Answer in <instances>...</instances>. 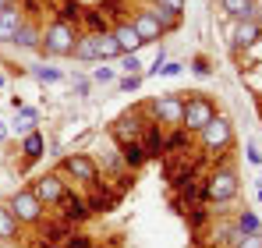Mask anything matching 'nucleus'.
Here are the masks:
<instances>
[{
  "label": "nucleus",
  "instance_id": "obj_1",
  "mask_svg": "<svg viewBox=\"0 0 262 248\" xmlns=\"http://www.w3.org/2000/svg\"><path fill=\"white\" fill-rule=\"evenodd\" d=\"M202 184H206V202H213V206H227V202H234L237 192H241L237 170H234L230 163H220L216 170H209V177H206Z\"/></svg>",
  "mask_w": 262,
  "mask_h": 248
},
{
  "label": "nucleus",
  "instance_id": "obj_2",
  "mask_svg": "<svg viewBox=\"0 0 262 248\" xmlns=\"http://www.w3.org/2000/svg\"><path fill=\"white\" fill-rule=\"evenodd\" d=\"M78 32H82V29H75V25L53 18V22L43 29V46H39V53H46V57H71Z\"/></svg>",
  "mask_w": 262,
  "mask_h": 248
},
{
  "label": "nucleus",
  "instance_id": "obj_3",
  "mask_svg": "<svg viewBox=\"0 0 262 248\" xmlns=\"http://www.w3.org/2000/svg\"><path fill=\"white\" fill-rule=\"evenodd\" d=\"M216 114H220L216 103H213L206 92H188V96H184V121H181V128H188L191 135H199Z\"/></svg>",
  "mask_w": 262,
  "mask_h": 248
},
{
  "label": "nucleus",
  "instance_id": "obj_4",
  "mask_svg": "<svg viewBox=\"0 0 262 248\" xmlns=\"http://www.w3.org/2000/svg\"><path fill=\"white\" fill-rule=\"evenodd\" d=\"M199 146H202L206 153H227V149L234 146V124H230V117L216 114L213 121L199 131Z\"/></svg>",
  "mask_w": 262,
  "mask_h": 248
},
{
  "label": "nucleus",
  "instance_id": "obj_5",
  "mask_svg": "<svg viewBox=\"0 0 262 248\" xmlns=\"http://www.w3.org/2000/svg\"><path fill=\"white\" fill-rule=\"evenodd\" d=\"M7 206H11V213H14V220L25 227H36V223H43V213H46V206L32 195V188H18L11 199H7Z\"/></svg>",
  "mask_w": 262,
  "mask_h": 248
},
{
  "label": "nucleus",
  "instance_id": "obj_6",
  "mask_svg": "<svg viewBox=\"0 0 262 248\" xmlns=\"http://www.w3.org/2000/svg\"><path fill=\"white\" fill-rule=\"evenodd\" d=\"M149 117L156 124H167V128H181L184 121V92H170V96H160V99H152L149 107Z\"/></svg>",
  "mask_w": 262,
  "mask_h": 248
},
{
  "label": "nucleus",
  "instance_id": "obj_7",
  "mask_svg": "<svg viewBox=\"0 0 262 248\" xmlns=\"http://www.w3.org/2000/svg\"><path fill=\"white\" fill-rule=\"evenodd\" d=\"M60 170H64L71 181L85 184V188H96V184H99V163H96L89 153H71V156H64V160H60Z\"/></svg>",
  "mask_w": 262,
  "mask_h": 248
},
{
  "label": "nucleus",
  "instance_id": "obj_8",
  "mask_svg": "<svg viewBox=\"0 0 262 248\" xmlns=\"http://www.w3.org/2000/svg\"><path fill=\"white\" fill-rule=\"evenodd\" d=\"M149 121H152L149 110L124 114V117H117V121L110 124V138H114L117 146H124V142H142V131H145V124H149Z\"/></svg>",
  "mask_w": 262,
  "mask_h": 248
},
{
  "label": "nucleus",
  "instance_id": "obj_9",
  "mask_svg": "<svg viewBox=\"0 0 262 248\" xmlns=\"http://www.w3.org/2000/svg\"><path fill=\"white\" fill-rule=\"evenodd\" d=\"M32 195L43 202V206H57L64 195H68V181H60V174H39L32 181Z\"/></svg>",
  "mask_w": 262,
  "mask_h": 248
},
{
  "label": "nucleus",
  "instance_id": "obj_10",
  "mask_svg": "<svg viewBox=\"0 0 262 248\" xmlns=\"http://www.w3.org/2000/svg\"><path fill=\"white\" fill-rule=\"evenodd\" d=\"M259 39H262V25L255 22V18L234 22V25H230V50H234V53H248Z\"/></svg>",
  "mask_w": 262,
  "mask_h": 248
},
{
  "label": "nucleus",
  "instance_id": "obj_11",
  "mask_svg": "<svg viewBox=\"0 0 262 248\" xmlns=\"http://www.w3.org/2000/svg\"><path fill=\"white\" fill-rule=\"evenodd\" d=\"M131 25L138 29V36H142V43H160L163 36H167L152 7H138V11L131 14Z\"/></svg>",
  "mask_w": 262,
  "mask_h": 248
},
{
  "label": "nucleus",
  "instance_id": "obj_12",
  "mask_svg": "<svg viewBox=\"0 0 262 248\" xmlns=\"http://www.w3.org/2000/svg\"><path fill=\"white\" fill-rule=\"evenodd\" d=\"M57 209H60V220H68L71 227L92 216V209H89V199H85V195H75L71 188H68V195L57 202Z\"/></svg>",
  "mask_w": 262,
  "mask_h": 248
},
{
  "label": "nucleus",
  "instance_id": "obj_13",
  "mask_svg": "<svg viewBox=\"0 0 262 248\" xmlns=\"http://www.w3.org/2000/svg\"><path fill=\"white\" fill-rule=\"evenodd\" d=\"M21 22H25V7H21V4H7V7L0 11V43H14Z\"/></svg>",
  "mask_w": 262,
  "mask_h": 248
},
{
  "label": "nucleus",
  "instance_id": "obj_14",
  "mask_svg": "<svg viewBox=\"0 0 262 248\" xmlns=\"http://www.w3.org/2000/svg\"><path fill=\"white\" fill-rule=\"evenodd\" d=\"M110 32H114V39L121 43V50L124 53H138L145 43H142V36H138V29L131 25V18L128 22H117V25H110Z\"/></svg>",
  "mask_w": 262,
  "mask_h": 248
},
{
  "label": "nucleus",
  "instance_id": "obj_15",
  "mask_svg": "<svg viewBox=\"0 0 262 248\" xmlns=\"http://www.w3.org/2000/svg\"><path fill=\"white\" fill-rule=\"evenodd\" d=\"M142 149H145L149 160H160V156H163V124H156V121L145 124V131H142Z\"/></svg>",
  "mask_w": 262,
  "mask_h": 248
},
{
  "label": "nucleus",
  "instance_id": "obj_16",
  "mask_svg": "<svg viewBox=\"0 0 262 248\" xmlns=\"http://www.w3.org/2000/svg\"><path fill=\"white\" fill-rule=\"evenodd\" d=\"M71 57L75 60H99V32H78Z\"/></svg>",
  "mask_w": 262,
  "mask_h": 248
},
{
  "label": "nucleus",
  "instance_id": "obj_17",
  "mask_svg": "<svg viewBox=\"0 0 262 248\" xmlns=\"http://www.w3.org/2000/svg\"><path fill=\"white\" fill-rule=\"evenodd\" d=\"M14 46H18V50H39V46H43V29L25 18L21 29H18V36H14Z\"/></svg>",
  "mask_w": 262,
  "mask_h": 248
},
{
  "label": "nucleus",
  "instance_id": "obj_18",
  "mask_svg": "<svg viewBox=\"0 0 262 248\" xmlns=\"http://www.w3.org/2000/svg\"><path fill=\"white\" fill-rule=\"evenodd\" d=\"M220 11L230 22H248L255 18V0H220Z\"/></svg>",
  "mask_w": 262,
  "mask_h": 248
},
{
  "label": "nucleus",
  "instance_id": "obj_19",
  "mask_svg": "<svg viewBox=\"0 0 262 248\" xmlns=\"http://www.w3.org/2000/svg\"><path fill=\"white\" fill-rule=\"evenodd\" d=\"M237 238H241V231H237L234 220H220L216 227H213V245H220V248H234Z\"/></svg>",
  "mask_w": 262,
  "mask_h": 248
},
{
  "label": "nucleus",
  "instance_id": "obj_20",
  "mask_svg": "<svg viewBox=\"0 0 262 248\" xmlns=\"http://www.w3.org/2000/svg\"><path fill=\"white\" fill-rule=\"evenodd\" d=\"M117 199H121V192H106V188H92V195H89V209L92 213H110V209L117 206Z\"/></svg>",
  "mask_w": 262,
  "mask_h": 248
},
{
  "label": "nucleus",
  "instance_id": "obj_21",
  "mask_svg": "<svg viewBox=\"0 0 262 248\" xmlns=\"http://www.w3.org/2000/svg\"><path fill=\"white\" fill-rule=\"evenodd\" d=\"M188 146H191L188 128H174L170 135H163V153H188Z\"/></svg>",
  "mask_w": 262,
  "mask_h": 248
},
{
  "label": "nucleus",
  "instance_id": "obj_22",
  "mask_svg": "<svg viewBox=\"0 0 262 248\" xmlns=\"http://www.w3.org/2000/svg\"><path fill=\"white\" fill-rule=\"evenodd\" d=\"M18 231H21V223L14 220V213L7 202H0V241H14L18 238Z\"/></svg>",
  "mask_w": 262,
  "mask_h": 248
},
{
  "label": "nucleus",
  "instance_id": "obj_23",
  "mask_svg": "<svg viewBox=\"0 0 262 248\" xmlns=\"http://www.w3.org/2000/svg\"><path fill=\"white\" fill-rule=\"evenodd\" d=\"M121 156H124V167H128L131 174H135L138 167H145V160H149L145 149H142V142H124V146H121Z\"/></svg>",
  "mask_w": 262,
  "mask_h": 248
},
{
  "label": "nucleus",
  "instance_id": "obj_24",
  "mask_svg": "<svg viewBox=\"0 0 262 248\" xmlns=\"http://www.w3.org/2000/svg\"><path fill=\"white\" fill-rule=\"evenodd\" d=\"M46 149V138L39 135V131H29L25 135V142H21V153H25V163H36L39 156H43Z\"/></svg>",
  "mask_w": 262,
  "mask_h": 248
},
{
  "label": "nucleus",
  "instance_id": "obj_25",
  "mask_svg": "<svg viewBox=\"0 0 262 248\" xmlns=\"http://www.w3.org/2000/svg\"><path fill=\"white\" fill-rule=\"evenodd\" d=\"M234 223H237V231H241V234H259V231H262L259 213H252V209H241V213L234 216Z\"/></svg>",
  "mask_w": 262,
  "mask_h": 248
},
{
  "label": "nucleus",
  "instance_id": "obj_26",
  "mask_svg": "<svg viewBox=\"0 0 262 248\" xmlns=\"http://www.w3.org/2000/svg\"><path fill=\"white\" fill-rule=\"evenodd\" d=\"M124 50H121V43L114 39V32H99V60H117Z\"/></svg>",
  "mask_w": 262,
  "mask_h": 248
},
{
  "label": "nucleus",
  "instance_id": "obj_27",
  "mask_svg": "<svg viewBox=\"0 0 262 248\" xmlns=\"http://www.w3.org/2000/svg\"><path fill=\"white\" fill-rule=\"evenodd\" d=\"M36 121H39V114H36L32 107H21V110H18V117H14V131L29 135V131H36Z\"/></svg>",
  "mask_w": 262,
  "mask_h": 248
},
{
  "label": "nucleus",
  "instance_id": "obj_28",
  "mask_svg": "<svg viewBox=\"0 0 262 248\" xmlns=\"http://www.w3.org/2000/svg\"><path fill=\"white\" fill-rule=\"evenodd\" d=\"M57 18L78 29V25H82V7H78V4H71V0H60V11H57Z\"/></svg>",
  "mask_w": 262,
  "mask_h": 248
},
{
  "label": "nucleus",
  "instance_id": "obj_29",
  "mask_svg": "<svg viewBox=\"0 0 262 248\" xmlns=\"http://www.w3.org/2000/svg\"><path fill=\"white\" fill-rule=\"evenodd\" d=\"M82 22L89 25V32H110V25H106V18H103L99 11H85Z\"/></svg>",
  "mask_w": 262,
  "mask_h": 248
},
{
  "label": "nucleus",
  "instance_id": "obj_30",
  "mask_svg": "<svg viewBox=\"0 0 262 248\" xmlns=\"http://www.w3.org/2000/svg\"><path fill=\"white\" fill-rule=\"evenodd\" d=\"M117 64H121L124 75H142V60H138V53H121Z\"/></svg>",
  "mask_w": 262,
  "mask_h": 248
},
{
  "label": "nucleus",
  "instance_id": "obj_31",
  "mask_svg": "<svg viewBox=\"0 0 262 248\" xmlns=\"http://www.w3.org/2000/svg\"><path fill=\"white\" fill-rule=\"evenodd\" d=\"M152 7H163V11H170V14H177V18H184L188 0H152Z\"/></svg>",
  "mask_w": 262,
  "mask_h": 248
},
{
  "label": "nucleus",
  "instance_id": "obj_32",
  "mask_svg": "<svg viewBox=\"0 0 262 248\" xmlns=\"http://www.w3.org/2000/svg\"><path fill=\"white\" fill-rule=\"evenodd\" d=\"M32 75L39 78V82H60L64 75L57 71V68H46V64H39V68H32Z\"/></svg>",
  "mask_w": 262,
  "mask_h": 248
},
{
  "label": "nucleus",
  "instance_id": "obj_33",
  "mask_svg": "<svg viewBox=\"0 0 262 248\" xmlns=\"http://www.w3.org/2000/svg\"><path fill=\"white\" fill-rule=\"evenodd\" d=\"M191 71H195L199 78H209V75H213V64H209V57H202V53H199V57L191 60Z\"/></svg>",
  "mask_w": 262,
  "mask_h": 248
},
{
  "label": "nucleus",
  "instance_id": "obj_34",
  "mask_svg": "<svg viewBox=\"0 0 262 248\" xmlns=\"http://www.w3.org/2000/svg\"><path fill=\"white\" fill-rule=\"evenodd\" d=\"M142 82H145V75H124V78H117V89L121 92H135Z\"/></svg>",
  "mask_w": 262,
  "mask_h": 248
},
{
  "label": "nucleus",
  "instance_id": "obj_35",
  "mask_svg": "<svg viewBox=\"0 0 262 248\" xmlns=\"http://www.w3.org/2000/svg\"><path fill=\"white\" fill-rule=\"evenodd\" d=\"M184 68H188V64H181V60H167V64L160 68V75H156V78H177Z\"/></svg>",
  "mask_w": 262,
  "mask_h": 248
},
{
  "label": "nucleus",
  "instance_id": "obj_36",
  "mask_svg": "<svg viewBox=\"0 0 262 248\" xmlns=\"http://www.w3.org/2000/svg\"><path fill=\"white\" fill-rule=\"evenodd\" d=\"M92 82L110 85V82H117V71H114V68H96V71H92Z\"/></svg>",
  "mask_w": 262,
  "mask_h": 248
},
{
  "label": "nucleus",
  "instance_id": "obj_37",
  "mask_svg": "<svg viewBox=\"0 0 262 248\" xmlns=\"http://www.w3.org/2000/svg\"><path fill=\"white\" fill-rule=\"evenodd\" d=\"M234 248H262V231H259V234H241Z\"/></svg>",
  "mask_w": 262,
  "mask_h": 248
},
{
  "label": "nucleus",
  "instance_id": "obj_38",
  "mask_svg": "<svg viewBox=\"0 0 262 248\" xmlns=\"http://www.w3.org/2000/svg\"><path fill=\"white\" fill-rule=\"evenodd\" d=\"M64 248H92V241H89L85 234H71V238L64 241Z\"/></svg>",
  "mask_w": 262,
  "mask_h": 248
},
{
  "label": "nucleus",
  "instance_id": "obj_39",
  "mask_svg": "<svg viewBox=\"0 0 262 248\" xmlns=\"http://www.w3.org/2000/svg\"><path fill=\"white\" fill-rule=\"evenodd\" d=\"M248 163H255V167L262 163V153H259V146H255V142H248Z\"/></svg>",
  "mask_w": 262,
  "mask_h": 248
},
{
  "label": "nucleus",
  "instance_id": "obj_40",
  "mask_svg": "<svg viewBox=\"0 0 262 248\" xmlns=\"http://www.w3.org/2000/svg\"><path fill=\"white\" fill-rule=\"evenodd\" d=\"M75 92H78L82 99L89 96V82H85V78H78V75H75Z\"/></svg>",
  "mask_w": 262,
  "mask_h": 248
},
{
  "label": "nucleus",
  "instance_id": "obj_41",
  "mask_svg": "<svg viewBox=\"0 0 262 248\" xmlns=\"http://www.w3.org/2000/svg\"><path fill=\"white\" fill-rule=\"evenodd\" d=\"M255 22L262 25V0H255Z\"/></svg>",
  "mask_w": 262,
  "mask_h": 248
},
{
  "label": "nucleus",
  "instance_id": "obj_42",
  "mask_svg": "<svg viewBox=\"0 0 262 248\" xmlns=\"http://www.w3.org/2000/svg\"><path fill=\"white\" fill-rule=\"evenodd\" d=\"M4 138H7V124L0 121V142H4Z\"/></svg>",
  "mask_w": 262,
  "mask_h": 248
},
{
  "label": "nucleus",
  "instance_id": "obj_43",
  "mask_svg": "<svg viewBox=\"0 0 262 248\" xmlns=\"http://www.w3.org/2000/svg\"><path fill=\"white\" fill-rule=\"evenodd\" d=\"M4 85H7V78H4V75H0V89H4Z\"/></svg>",
  "mask_w": 262,
  "mask_h": 248
},
{
  "label": "nucleus",
  "instance_id": "obj_44",
  "mask_svg": "<svg viewBox=\"0 0 262 248\" xmlns=\"http://www.w3.org/2000/svg\"><path fill=\"white\" fill-rule=\"evenodd\" d=\"M4 4H21V0H4Z\"/></svg>",
  "mask_w": 262,
  "mask_h": 248
},
{
  "label": "nucleus",
  "instance_id": "obj_45",
  "mask_svg": "<svg viewBox=\"0 0 262 248\" xmlns=\"http://www.w3.org/2000/svg\"><path fill=\"white\" fill-rule=\"evenodd\" d=\"M259 202H262V184H259Z\"/></svg>",
  "mask_w": 262,
  "mask_h": 248
},
{
  "label": "nucleus",
  "instance_id": "obj_46",
  "mask_svg": "<svg viewBox=\"0 0 262 248\" xmlns=\"http://www.w3.org/2000/svg\"><path fill=\"white\" fill-rule=\"evenodd\" d=\"M4 7H7V4H4V0H0V11H4Z\"/></svg>",
  "mask_w": 262,
  "mask_h": 248
},
{
  "label": "nucleus",
  "instance_id": "obj_47",
  "mask_svg": "<svg viewBox=\"0 0 262 248\" xmlns=\"http://www.w3.org/2000/svg\"><path fill=\"white\" fill-rule=\"evenodd\" d=\"M259 71H262V64H259Z\"/></svg>",
  "mask_w": 262,
  "mask_h": 248
}]
</instances>
